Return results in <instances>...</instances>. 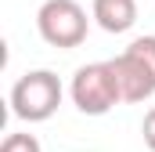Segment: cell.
Listing matches in <instances>:
<instances>
[{
    "mask_svg": "<svg viewBox=\"0 0 155 152\" xmlns=\"http://www.w3.org/2000/svg\"><path fill=\"white\" fill-rule=\"evenodd\" d=\"M69 94H72V105L83 116H105L123 102L116 73H112V62L79 65L76 76H72V83H69Z\"/></svg>",
    "mask_w": 155,
    "mask_h": 152,
    "instance_id": "7a4b0ae2",
    "label": "cell"
},
{
    "mask_svg": "<svg viewBox=\"0 0 155 152\" xmlns=\"http://www.w3.org/2000/svg\"><path fill=\"white\" fill-rule=\"evenodd\" d=\"M90 15L105 33H126L137 22V0H94Z\"/></svg>",
    "mask_w": 155,
    "mask_h": 152,
    "instance_id": "5b68a950",
    "label": "cell"
},
{
    "mask_svg": "<svg viewBox=\"0 0 155 152\" xmlns=\"http://www.w3.org/2000/svg\"><path fill=\"white\" fill-rule=\"evenodd\" d=\"M61 80L51 69H33V73L18 76V83L11 87V112L25 123H43L58 112L61 105Z\"/></svg>",
    "mask_w": 155,
    "mask_h": 152,
    "instance_id": "6da1fadb",
    "label": "cell"
},
{
    "mask_svg": "<svg viewBox=\"0 0 155 152\" xmlns=\"http://www.w3.org/2000/svg\"><path fill=\"white\" fill-rule=\"evenodd\" d=\"M36 29L43 36V43L69 51V47H79L87 40L90 18L76 0H47L36 11Z\"/></svg>",
    "mask_w": 155,
    "mask_h": 152,
    "instance_id": "3957f363",
    "label": "cell"
},
{
    "mask_svg": "<svg viewBox=\"0 0 155 152\" xmlns=\"http://www.w3.org/2000/svg\"><path fill=\"white\" fill-rule=\"evenodd\" d=\"M141 134H144V145L155 152V109H148V116H144V123H141Z\"/></svg>",
    "mask_w": 155,
    "mask_h": 152,
    "instance_id": "ba28073f",
    "label": "cell"
},
{
    "mask_svg": "<svg viewBox=\"0 0 155 152\" xmlns=\"http://www.w3.org/2000/svg\"><path fill=\"white\" fill-rule=\"evenodd\" d=\"M126 51H130V54H137V58L152 69V76H155V36H137Z\"/></svg>",
    "mask_w": 155,
    "mask_h": 152,
    "instance_id": "52a82bcc",
    "label": "cell"
},
{
    "mask_svg": "<svg viewBox=\"0 0 155 152\" xmlns=\"http://www.w3.org/2000/svg\"><path fill=\"white\" fill-rule=\"evenodd\" d=\"M0 152H43V149H40V141L33 134H7Z\"/></svg>",
    "mask_w": 155,
    "mask_h": 152,
    "instance_id": "8992f818",
    "label": "cell"
},
{
    "mask_svg": "<svg viewBox=\"0 0 155 152\" xmlns=\"http://www.w3.org/2000/svg\"><path fill=\"white\" fill-rule=\"evenodd\" d=\"M112 73H116L123 102H148L155 94V76H152V69H148L137 54H130V51L116 54V58H112Z\"/></svg>",
    "mask_w": 155,
    "mask_h": 152,
    "instance_id": "277c9868",
    "label": "cell"
}]
</instances>
